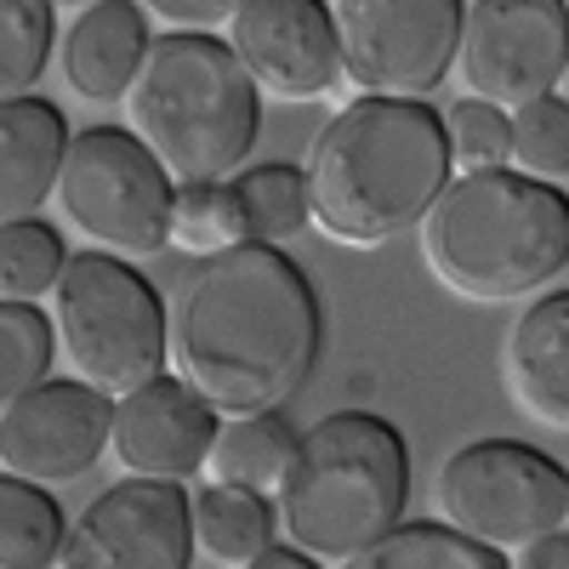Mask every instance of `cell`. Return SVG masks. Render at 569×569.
<instances>
[{"mask_svg":"<svg viewBox=\"0 0 569 569\" xmlns=\"http://www.w3.org/2000/svg\"><path fill=\"white\" fill-rule=\"evenodd\" d=\"M166 359L211 416H273L319 365V297L273 246H233L182 273L166 313Z\"/></svg>","mask_w":569,"mask_h":569,"instance_id":"6da1fadb","label":"cell"},{"mask_svg":"<svg viewBox=\"0 0 569 569\" xmlns=\"http://www.w3.org/2000/svg\"><path fill=\"white\" fill-rule=\"evenodd\" d=\"M450 182L445 120L427 103L353 98L337 109L302 171L308 217L337 246H388L416 228Z\"/></svg>","mask_w":569,"mask_h":569,"instance_id":"7a4b0ae2","label":"cell"},{"mask_svg":"<svg viewBox=\"0 0 569 569\" xmlns=\"http://www.w3.org/2000/svg\"><path fill=\"white\" fill-rule=\"evenodd\" d=\"M421 262L445 291L467 302H525L541 297L569 268V200L518 171L450 177L427 206Z\"/></svg>","mask_w":569,"mask_h":569,"instance_id":"3957f363","label":"cell"},{"mask_svg":"<svg viewBox=\"0 0 569 569\" xmlns=\"http://www.w3.org/2000/svg\"><path fill=\"white\" fill-rule=\"evenodd\" d=\"M126 131L182 182H228L262 131V98L217 34H154L126 91Z\"/></svg>","mask_w":569,"mask_h":569,"instance_id":"277c9868","label":"cell"},{"mask_svg":"<svg viewBox=\"0 0 569 569\" xmlns=\"http://www.w3.org/2000/svg\"><path fill=\"white\" fill-rule=\"evenodd\" d=\"M279 530L297 552L353 558L376 536L405 525L410 501V450L388 416L337 410L297 433L291 467L279 479Z\"/></svg>","mask_w":569,"mask_h":569,"instance_id":"5b68a950","label":"cell"},{"mask_svg":"<svg viewBox=\"0 0 569 569\" xmlns=\"http://www.w3.org/2000/svg\"><path fill=\"white\" fill-rule=\"evenodd\" d=\"M63 353L74 359V382L103 399H126L142 382L166 376V302L126 257L80 251L52 284Z\"/></svg>","mask_w":569,"mask_h":569,"instance_id":"8992f818","label":"cell"},{"mask_svg":"<svg viewBox=\"0 0 569 569\" xmlns=\"http://www.w3.org/2000/svg\"><path fill=\"white\" fill-rule=\"evenodd\" d=\"M445 530L479 541L490 552L530 547L569 518L563 467L518 439H472L439 467Z\"/></svg>","mask_w":569,"mask_h":569,"instance_id":"52a82bcc","label":"cell"},{"mask_svg":"<svg viewBox=\"0 0 569 569\" xmlns=\"http://www.w3.org/2000/svg\"><path fill=\"white\" fill-rule=\"evenodd\" d=\"M63 217L120 257H154L171 246V177L126 126H86L58 166Z\"/></svg>","mask_w":569,"mask_h":569,"instance_id":"ba28073f","label":"cell"},{"mask_svg":"<svg viewBox=\"0 0 569 569\" xmlns=\"http://www.w3.org/2000/svg\"><path fill=\"white\" fill-rule=\"evenodd\" d=\"M342 74L365 98L427 103L456 69L461 7L456 0H342L330 7Z\"/></svg>","mask_w":569,"mask_h":569,"instance_id":"9c48e42d","label":"cell"},{"mask_svg":"<svg viewBox=\"0 0 569 569\" xmlns=\"http://www.w3.org/2000/svg\"><path fill=\"white\" fill-rule=\"evenodd\" d=\"M569 12L558 0H472L461 7L456 69L472 98L512 114L558 91L569 63Z\"/></svg>","mask_w":569,"mask_h":569,"instance_id":"30bf717a","label":"cell"},{"mask_svg":"<svg viewBox=\"0 0 569 569\" xmlns=\"http://www.w3.org/2000/svg\"><path fill=\"white\" fill-rule=\"evenodd\" d=\"M188 490L160 479H120L63 530L58 569H188Z\"/></svg>","mask_w":569,"mask_h":569,"instance_id":"8fae6325","label":"cell"},{"mask_svg":"<svg viewBox=\"0 0 569 569\" xmlns=\"http://www.w3.org/2000/svg\"><path fill=\"white\" fill-rule=\"evenodd\" d=\"M228 52L257 86V98L279 103H313L342 80V52L330 7L319 0H246L228 12Z\"/></svg>","mask_w":569,"mask_h":569,"instance_id":"7c38bea8","label":"cell"},{"mask_svg":"<svg viewBox=\"0 0 569 569\" xmlns=\"http://www.w3.org/2000/svg\"><path fill=\"white\" fill-rule=\"evenodd\" d=\"M114 399L86 382H40L0 416V467L23 485H74L109 450Z\"/></svg>","mask_w":569,"mask_h":569,"instance_id":"4fadbf2b","label":"cell"},{"mask_svg":"<svg viewBox=\"0 0 569 569\" xmlns=\"http://www.w3.org/2000/svg\"><path fill=\"white\" fill-rule=\"evenodd\" d=\"M217 445V416L194 388L177 376H154L137 393L114 399L109 421V450L126 467V479H160V485H188L206 472V456Z\"/></svg>","mask_w":569,"mask_h":569,"instance_id":"5bb4252c","label":"cell"},{"mask_svg":"<svg viewBox=\"0 0 569 569\" xmlns=\"http://www.w3.org/2000/svg\"><path fill=\"white\" fill-rule=\"evenodd\" d=\"M149 18L131 0H91L63 34V80L86 103H126V91L149 52Z\"/></svg>","mask_w":569,"mask_h":569,"instance_id":"9a60e30c","label":"cell"},{"mask_svg":"<svg viewBox=\"0 0 569 569\" xmlns=\"http://www.w3.org/2000/svg\"><path fill=\"white\" fill-rule=\"evenodd\" d=\"M69 149V120L58 103L23 98L0 103V228L29 222L58 188V166Z\"/></svg>","mask_w":569,"mask_h":569,"instance_id":"2e32d148","label":"cell"},{"mask_svg":"<svg viewBox=\"0 0 569 569\" xmlns=\"http://www.w3.org/2000/svg\"><path fill=\"white\" fill-rule=\"evenodd\" d=\"M501 365L518 410L547 427L569 421V297L563 291H547L536 297V308L518 313Z\"/></svg>","mask_w":569,"mask_h":569,"instance_id":"e0dca14e","label":"cell"},{"mask_svg":"<svg viewBox=\"0 0 569 569\" xmlns=\"http://www.w3.org/2000/svg\"><path fill=\"white\" fill-rule=\"evenodd\" d=\"M291 450H297V427L279 410L273 416H240V421L217 427V445H211L206 467H211V485L246 490V496H273L284 467H291Z\"/></svg>","mask_w":569,"mask_h":569,"instance_id":"ac0fdd59","label":"cell"},{"mask_svg":"<svg viewBox=\"0 0 569 569\" xmlns=\"http://www.w3.org/2000/svg\"><path fill=\"white\" fill-rule=\"evenodd\" d=\"M188 530H194V547H206L217 563L246 569L257 552L273 547L279 536V512L268 496H246L228 485H206L188 496Z\"/></svg>","mask_w":569,"mask_h":569,"instance_id":"d6986e66","label":"cell"},{"mask_svg":"<svg viewBox=\"0 0 569 569\" xmlns=\"http://www.w3.org/2000/svg\"><path fill=\"white\" fill-rule=\"evenodd\" d=\"M342 569H512L501 552L467 541L445 525H427V518H416V525H393L388 536H376L365 552L342 558Z\"/></svg>","mask_w":569,"mask_h":569,"instance_id":"ffe728a7","label":"cell"},{"mask_svg":"<svg viewBox=\"0 0 569 569\" xmlns=\"http://www.w3.org/2000/svg\"><path fill=\"white\" fill-rule=\"evenodd\" d=\"M63 530V507L52 496L0 472V569H58Z\"/></svg>","mask_w":569,"mask_h":569,"instance_id":"44dd1931","label":"cell"},{"mask_svg":"<svg viewBox=\"0 0 569 569\" xmlns=\"http://www.w3.org/2000/svg\"><path fill=\"white\" fill-rule=\"evenodd\" d=\"M233 206H240V228H246V246H273V240H291V233L308 228V194H302V166H251L228 182Z\"/></svg>","mask_w":569,"mask_h":569,"instance_id":"7402d4cb","label":"cell"},{"mask_svg":"<svg viewBox=\"0 0 569 569\" xmlns=\"http://www.w3.org/2000/svg\"><path fill=\"white\" fill-rule=\"evenodd\" d=\"M58 12L46 0H0V103L34 98V80L52 63Z\"/></svg>","mask_w":569,"mask_h":569,"instance_id":"603a6c76","label":"cell"},{"mask_svg":"<svg viewBox=\"0 0 569 569\" xmlns=\"http://www.w3.org/2000/svg\"><path fill=\"white\" fill-rule=\"evenodd\" d=\"M52 359H58L52 313L34 302H0V416L46 382Z\"/></svg>","mask_w":569,"mask_h":569,"instance_id":"cb8c5ba5","label":"cell"},{"mask_svg":"<svg viewBox=\"0 0 569 569\" xmlns=\"http://www.w3.org/2000/svg\"><path fill=\"white\" fill-rule=\"evenodd\" d=\"M507 160L518 166V177H530L541 188H563V177H569V103H563V91H547V98L507 114Z\"/></svg>","mask_w":569,"mask_h":569,"instance_id":"d4e9b609","label":"cell"},{"mask_svg":"<svg viewBox=\"0 0 569 569\" xmlns=\"http://www.w3.org/2000/svg\"><path fill=\"white\" fill-rule=\"evenodd\" d=\"M69 251L63 233L46 222H7L0 228V302H40L58 284Z\"/></svg>","mask_w":569,"mask_h":569,"instance_id":"484cf974","label":"cell"},{"mask_svg":"<svg viewBox=\"0 0 569 569\" xmlns=\"http://www.w3.org/2000/svg\"><path fill=\"white\" fill-rule=\"evenodd\" d=\"M171 240L194 257H217L246 246L240 206H233L228 182H182L171 194Z\"/></svg>","mask_w":569,"mask_h":569,"instance_id":"4316f807","label":"cell"},{"mask_svg":"<svg viewBox=\"0 0 569 569\" xmlns=\"http://www.w3.org/2000/svg\"><path fill=\"white\" fill-rule=\"evenodd\" d=\"M445 149H450V171L472 177V171H507V114L479 103V98H461L445 114Z\"/></svg>","mask_w":569,"mask_h":569,"instance_id":"83f0119b","label":"cell"},{"mask_svg":"<svg viewBox=\"0 0 569 569\" xmlns=\"http://www.w3.org/2000/svg\"><path fill=\"white\" fill-rule=\"evenodd\" d=\"M228 0H160V7H142V18L171 23V34H206L217 23H228Z\"/></svg>","mask_w":569,"mask_h":569,"instance_id":"f1b7e54d","label":"cell"},{"mask_svg":"<svg viewBox=\"0 0 569 569\" xmlns=\"http://www.w3.org/2000/svg\"><path fill=\"white\" fill-rule=\"evenodd\" d=\"M518 569H569V536L552 530L530 547H518Z\"/></svg>","mask_w":569,"mask_h":569,"instance_id":"f546056e","label":"cell"},{"mask_svg":"<svg viewBox=\"0 0 569 569\" xmlns=\"http://www.w3.org/2000/svg\"><path fill=\"white\" fill-rule=\"evenodd\" d=\"M246 569H319L308 552H297V547H268V552H257Z\"/></svg>","mask_w":569,"mask_h":569,"instance_id":"4dcf8cb0","label":"cell"}]
</instances>
